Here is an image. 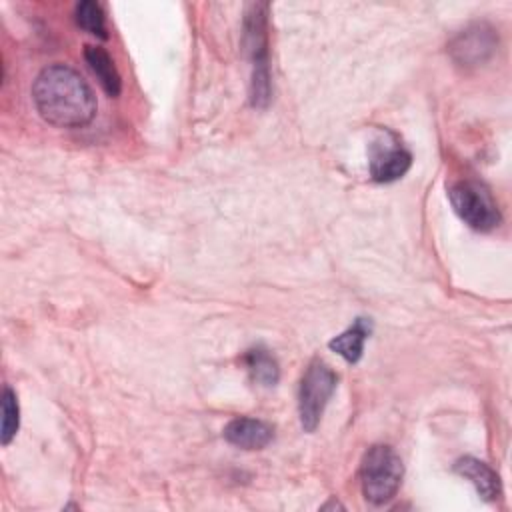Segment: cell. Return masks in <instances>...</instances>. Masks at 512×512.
Returning <instances> with one entry per match:
<instances>
[{"label": "cell", "mask_w": 512, "mask_h": 512, "mask_svg": "<svg viewBox=\"0 0 512 512\" xmlns=\"http://www.w3.org/2000/svg\"><path fill=\"white\" fill-rule=\"evenodd\" d=\"M38 114L58 128H80L96 116V96L88 82L70 66H46L32 84Z\"/></svg>", "instance_id": "1"}, {"label": "cell", "mask_w": 512, "mask_h": 512, "mask_svg": "<svg viewBox=\"0 0 512 512\" xmlns=\"http://www.w3.org/2000/svg\"><path fill=\"white\" fill-rule=\"evenodd\" d=\"M266 16H268V4H250L244 18V46L252 62L250 104L254 108H266L272 96Z\"/></svg>", "instance_id": "2"}, {"label": "cell", "mask_w": 512, "mask_h": 512, "mask_svg": "<svg viewBox=\"0 0 512 512\" xmlns=\"http://www.w3.org/2000/svg\"><path fill=\"white\" fill-rule=\"evenodd\" d=\"M404 464L396 450L386 444H374L366 450L360 464L362 494L372 504H386L400 488Z\"/></svg>", "instance_id": "3"}, {"label": "cell", "mask_w": 512, "mask_h": 512, "mask_svg": "<svg viewBox=\"0 0 512 512\" xmlns=\"http://www.w3.org/2000/svg\"><path fill=\"white\" fill-rule=\"evenodd\" d=\"M338 376L322 360H312L300 380L298 390V414L306 432H314L320 424L324 408L336 390Z\"/></svg>", "instance_id": "4"}, {"label": "cell", "mask_w": 512, "mask_h": 512, "mask_svg": "<svg viewBox=\"0 0 512 512\" xmlns=\"http://www.w3.org/2000/svg\"><path fill=\"white\" fill-rule=\"evenodd\" d=\"M456 216L472 230L488 232L500 224V210L488 188L476 180H462L448 190Z\"/></svg>", "instance_id": "5"}, {"label": "cell", "mask_w": 512, "mask_h": 512, "mask_svg": "<svg viewBox=\"0 0 512 512\" xmlns=\"http://www.w3.org/2000/svg\"><path fill=\"white\" fill-rule=\"evenodd\" d=\"M498 48V34L486 22H474L460 30L448 44L452 60L460 66H480Z\"/></svg>", "instance_id": "6"}, {"label": "cell", "mask_w": 512, "mask_h": 512, "mask_svg": "<svg viewBox=\"0 0 512 512\" xmlns=\"http://www.w3.org/2000/svg\"><path fill=\"white\" fill-rule=\"evenodd\" d=\"M412 164V154L394 138L378 140L370 156V176L376 182H394L402 178Z\"/></svg>", "instance_id": "7"}, {"label": "cell", "mask_w": 512, "mask_h": 512, "mask_svg": "<svg viewBox=\"0 0 512 512\" xmlns=\"http://www.w3.org/2000/svg\"><path fill=\"white\" fill-rule=\"evenodd\" d=\"M224 438L242 450H262L274 438V428L264 420L240 416L226 424Z\"/></svg>", "instance_id": "8"}, {"label": "cell", "mask_w": 512, "mask_h": 512, "mask_svg": "<svg viewBox=\"0 0 512 512\" xmlns=\"http://www.w3.org/2000/svg\"><path fill=\"white\" fill-rule=\"evenodd\" d=\"M454 472L466 478L482 496V500L492 502L500 496V478L486 462L472 456H464L454 462Z\"/></svg>", "instance_id": "9"}, {"label": "cell", "mask_w": 512, "mask_h": 512, "mask_svg": "<svg viewBox=\"0 0 512 512\" xmlns=\"http://www.w3.org/2000/svg\"><path fill=\"white\" fill-rule=\"evenodd\" d=\"M372 332V322L368 318H356L350 328H346L342 334L334 336L328 346L332 352L340 354L346 362L354 364L362 358L364 342Z\"/></svg>", "instance_id": "10"}, {"label": "cell", "mask_w": 512, "mask_h": 512, "mask_svg": "<svg viewBox=\"0 0 512 512\" xmlns=\"http://www.w3.org/2000/svg\"><path fill=\"white\" fill-rule=\"evenodd\" d=\"M84 58H86L90 70L94 72V76L98 78L100 86L104 88V92L108 96H118L120 88H122V80H120V74H118L110 54L100 46H86Z\"/></svg>", "instance_id": "11"}, {"label": "cell", "mask_w": 512, "mask_h": 512, "mask_svg": "<svg viewBox=\"0 0 512 512\" xmlns=\"http://www.w3.org/2000/svg\"><path fill=\"white\" fill-rule=\"evenodd\" d=\"M244 366H246L252 382H256L258 386L270 388L280 378V366H278L276 358L270 354V350H266L262 346L250 348L244 354Z\"/></svg>", "instance_id": "12"}, {"label": "cell", "mask_w": 512, "mask_h": 512, "mask_svg": "<svg viewBox=\"0 0 512 512\" xmlns=\"http://www.w3.org/2000/svg\"><path fill=\"white\" fill-rule=\"evenodd\" d=\"M74 18H76V24L82 30H86L88 34L98 36L102 40L108 38V34H106V18H104V12H102L98 2H92V0L78 2L76 10H74Z\"/></svg>", "instance_id": "13"}, {"label": "cell", "mask_w": 512, "mask_h": 512, "mask_svg": "<svg viewBox=\"0 0 512 512\" xmlns=\"http://www.w3.org/2000/svg\"><path fill=\"white\" fill-rule=\"evenodd\" d=\"M20 426V408L16 394L6 386L2 392V444L8 446Z\"/></svg>", "instance_id": "14"}]
</instances>
